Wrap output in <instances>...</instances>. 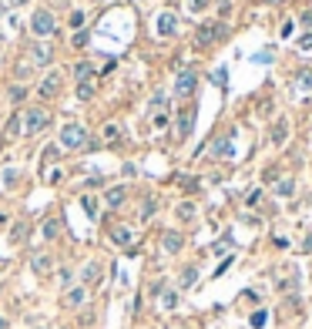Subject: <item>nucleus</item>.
Returning a JSON list of instances; mask_svg holds the SVG:
<instances>
[{"label": "nucleus", "instance_id": "1", "mask_svg": "<svg viewBox=\"0 0 312 329\" xmlns=\"http://www.w3.org/2000/svg\"><path fill=\"white\" fill-rule=\"evenodd\" d=\"M47 124H51V111H47V108H31V111L24 115V131H27V135L44 131Z\"/></svg>", "mask_w": 312, "mask_h": 329}, {"label": "nucleus", "instance_id": "2", "mask_svg": "<svg viewBox=\"0 0 312 329\" xmlns=\"http://www.w3.org/2000/svg\"><path fill=\"white\" fill-rule=\"evenodd\" d=\"M31 30H34L37 37H51V34L57 30L54 14H51V10H37L34 17H31Z\"/></svg>", "mask_w": 312, "mask_h": 329}, {"label": "nucleus", "instance_id": "3", "mask_svg": "<svg viewBox=\"0 0 312 329\" xmlns=\"http://www.w3.org/2000/svg\"><path fill=\"white\" fill-rule=\"evenodd\" d=\"M61 148H81V145H84V124H77V121H71V124H64V128H61Z\"/></svg>", "mask_w": 312, "mask_h": 329}, {"label": "nucleus", "instance_id": "4", "mask_svg": "<svg viewBox=\"0 0 312 329\" xmlns=\"http://www.w3.org/2000/svg\"><path fill=\"white\" fill-rule=\"evenodd\" d=\"M225 34H228V27H225V24H212V20H208V24H202V27H198L195 40L205 47V44H215V40H221Z\"/></svg>", "mask_w": 312, "mask_h": 329}, {"label": "nucleus", "instance_id": "5", "mask_svg": "<svg viewBox=\"0 0 312 329\" xmlns=\"http://www.w3.org/2000/svg\"><path fill=\"white\" fill-rule=\"evenodd\" d=\"M195 88H198L195 71H182V74L175 78V94H178V97H191V94H195Z\"/></svg>", "mask_w": 312, "mask_h": 329}, {"label": "nucleus", "instance_id": "6", "mask_svg": "<svg viewBox=\"0 0 312 329\" xmlns=\"http://www.w3.org/2000/svg\"><path fill=\"white\" fill-rule=\"evenodd\" d=\"M54 58V47L47 44V40H34V47H31V60H34L37 67H47Z\"/></svg>", "mask_w": 312, "mask_h": 329}, {"label": "nucleus", "instance_id": "7", "mask_svg": "<svg viewBox=\"0 0 312 329\" xmlns=\"http://www.w3.org/2000/svg\"><path fill=\"white\" fill-rule=\"evenodd\" d=\"M155 27H158L161 37H175V34H178V17H175L171 10H165V14H158V24H155Z\"/></svg>", "mask_w": 312, "mask_h": 329}, {"label": "nucleus", "instance_id": "8", "mask_svg": "<svg viewBox=\"0 0 312 329\" xmlns=\"http://www.w3.org/2000/svg\"><path fill=\"white\" fill-rule=\"evenodd\" d=\"M37 91H40V97H44V101H51V97H57L61 94V74H47V78L40 81V88H37Z\"/></svg>", "mask_w": 312, "mask_h": 329}, {"label": "nucleus", "instance_id": "9", "mask_svg": "<svg viewBox=\"0 0 312 329\" xmlns=\"http://www.w3.org/2000/svg\"><path fill=\"white\" fill-rule=\"evenodd\" d=\"M191 128H195V108H185L182 115H178V138H188Z\"/></svg>", "mask_w": 312, "mask_h": 329}, {"label": "nucleus", "instance_id": "10", "mask_svg": "<svg viewBox=\"0 0 312 329\" xmlns=\"http://www.w3.org/2000/svg\"><path fill=\"white\" fill-rule=\"evenodd\" d=\"M51 266H54V262H51V255H47V252H34L31 269H34L37 275H47V272H51Z\"/></svg>", "mask_w": 312, "mask_h": 329}, {"label": "nucleus", "instance_id": "11", "mask_svg": "<svg viewBox=\"0 0 312 329\" xmlns=\"http://www.w3.org/2000/svg\"><path fill=\"white\" fill-rule=\"evenodd\" d=\"M125 198H128V188H125V185H114V188H108V192H104V202H108L111 209L125 205Z\"/></svg>", "mask_w": 312, "mask_h": 329}, {"label": "nucleus", "instance_id": "12", "mask_svg": "<svg viewBox=\"0 0 312 329\" xmlns=\"http://www.w3.org/2000/svg\"><path fill=\"white\" fill-rule=\"evenodd\" d=\"M182 245H185V239H182L178 232H165V235H161V249H165L168 255H175Z\"/></svg>", "mask_w": 312, "mask_h": 329}, {"label": "nucleus", "instance_id": "13", "mask_svg": "<svg viewBox=\"0 0 312 329\" xmlns=\"http://www.w3.org/2000/svg\"><path fill=\"white\" fill-rule=\"evenodd\" d=\"M84 302H88V289H84V286H77V289H71L67 296H64V306H71V309L84 306Z\"/></svg>", "mask_w": 312, "mask_h": 329}, {"label": "nucleus", "instance_id": "14", "mask_svg": "<svg viewBox=\"0 0 312 329\" xmlns=\"http://www.w3.org/2000/svg\"><path fill=\"white\" fill-rule=\"evenodd\" d=\"M74 78H77V84H88V81L94 78V67L88 64V60H81V64H74Z\"/></svg>", "mask_w": 312, "mask_h": 329}, {"label": "nucleus", "instance_id": "15", "mask_svg": "<svg viewBox=\"0 0 312 329\" xmlns=\"http://www.w3.org/2000/svg\"><path fill=\"white\" fill-rule=\"evenodd\" d=\"M111 242H118V245H131V229H128V225H114V229H111Z\"/></svg>", "mask_w": 312, "mask_h": 329}, {"label": "nucleus", "instance_id": "16", "mask_svg": "<svg viewBox=\"0 0 312 329\" xmlns=\"http://www.w3.org/2000/svg\"><path fill=\"white\" fill-rule=\"evenodd\" d=\"M235 155V145H232V138H221L215 141V158H232Z\"/></svg>", "mask_w": 312, "mask_h": 329}, {"label": "nucleus", "instance_id": "17", "mask_svg": "<svg viewBox=\"0 0 312 329\" xmlns=\"http://www.w3.org/2000/svg\"><path fill=\"white\" fill-rule=\"evenodd\" d=\"M195 282H198V269H195V266H185V269H182V282H178V286H182V289H191Z\"/></svg>", "mask_w": 312, "mask_h": 329}, {"label": "nucleus", "instance_id": "18", "mask_svg": "<svg viewBox=\"0 0 312 329\" xmlns=\"http://www.w3.org/2000/svg\"><path fill=\"white\" fill-rule=\"evenodd\" d=\"M285 138H289V124H285V121H276V124H272V145H282Z\"/></svg>", "mask_w": 312, "mask_h": 329}, {"label": "nucleus", "instance_id": "19", "mask_svg": "<svg viewBox=\"0 0 312 329\" xmlns=\"http://www.w3.org/2000/svg\"><path fill=\"white\" fill-rule=\"evenodd\" d=\"M81 279H84V282H97V279H101V266H97V262H88L84 272H81Z\"/></svg>", "mask_w": 312, "mask_h": 329}, {"label": "nucleus", "instance_id": "20", "mask_svg": "<svg viewBox=\"0 0 312 329\" xmlns=\"http://www.w3.org/2000/svg\"><path fill=\"white\" fill-rule=\"evenodd\" d=\"M81 209L91 215V218H97V198H94V195H84V198H81Z\"/></svg>", "mask_w": 312, "mask_h": 329}, {"label": "nucleus", "instance_id": "21", "mask_svg": "<svg viewBox=\"0 0 312 329\" xmlns=\"http://www.w3.org/2000/svg\"><path fill=\"white\" fill-rule=\"evenodd\" d=\"M276 192L282 195V198H289V195L295 192V181L292 178H282V181H276Z\"/></svg>", "mask_w": 312, "mask_h": 329}, {"label": "nucleus", "instance_id": "22", "mask_svg": "<svg viewBox=\"0 0 312 329\" xmlns=\"http://www.w3.org/2000/svg\"><path fill=\"white\" fill-rule=\"evenodd\" d=\"M175 306H178V292L175 289L161 292V309H175Z\"/></svg>", "mask_w": 312, "mask_h": 329}, {"label": "nucleus", "instance_id": "23", "mask_svg": "<svg viewBox=\"0 0 312 329\" xmlns=\"http://www.w3.org/2000/svg\"><path fill=\"white\" fill-rule=\"evenodd\" d=\"M57 232H61V222H57V218H47V222H44V239H57Z\"/></svg>", "mask_w": 312, "mask_h": 329}, {"label": "nucleus", "instance_id": "24", "mask_svg": "<svg viewBox=\"0 0 312 329\" xmlns=\"http://www.w3.org/2000/svg\"><path fill=\"white\" fill-rule=\"evenodd\" d=\"M20 121H24V115H14V118H10V124H7V138H14V135H20V131H24V124H20Z\"/></svg>", "mask_w": 312, "mask_h": 329}, {"label": "nucleus", "instance_id": "25", "mask_svg": "<svg viewBox=\"0 0 312 329\" xmlns=\"http://www.w3.org/2000/svg\"><path fill=\"white\" fill-rule=\"evenodd\" d=\"M178 218H182V222H191V218H195V205H191V202H182V205H178Z\"/></svg>", "mask_w": 312, "mask_h": 329}, {"label": "nucleus", "instance_id": "26", "mask_svg": "<svg viewBox=\"0 0 312 329\" xmlns=\"http://www.w3.org/2000/svg\"><path fill=\"white\" fill-rule=\"evenodd\" d=\"M77 97H81V101L94 97V81H88V84H77Z\"/></svg>", "mask_w": 312, "mask_h": 329}, {"label": "nucleus", "instance_id": "27", "mask_svg": "<svg viewBox=\"0 0 312 329\" xmlns=\"http://www.w3.org/2000/svg\"><path fill=\"white\" fill-rule=\"evenodd\" d=\"M24 235H27V225H24V222H17V225H14V232H10V242L17 245V242H24Z\"/></svg>", "mask_w": 312, "mask_h": 329}, {"label": "nucleus", "instance_id": "28", "mask_svg": "<svg viewBox=\"0 0 312 329\" xmlns=\"http://www.w3.org/2000/svg\"><path fill=\"white\" fill-rule=\"evenodd\" d=\"M299 51H302V54H309L312 51V30H306V34L299 37Z\"/></svg>", "mask_w": 312, "mask_h": 329}, {"label": "nucleus", "instance_id": "29", "mask_svg": "<svg viewBox=\"0 0 312 329\" xmlns=\"http://www.w3.org/2000/svg\"><path fill=\"white\" fill-rule=\"evenodd\" d=\"M151 124H155V128L161 131V128L168 124V111H155V118H151Z\"/></svg>", "mask_w": 312, "mask_h": 329}, {"label": "nucleus", "instance_id": "30", "mask_svg": "<svg viewBox=\"0 0 312 329\" xmlns=\"http://www.w3.org/2000/svg\"><path fill=\"white\" fill-rule=\"evenodd\" d=\"M265 323H269V312H265V309H258L255 316H252V326H255V329H262Z\"/></svg>", "mask_w": 312, "mask_h": 329}, {"label": "nucleus", "instance_id": "31", "mask_svg": "<svg viewBox=\"0 0 312 329\" xmlns=\"http://www.w3.org/2000/svg\"><path fill=\"white\" fill-rule=\"evenodd\" d=\"M299 88H312V71H299Z\"/></svg>", "mask_w": 312, "mask_h": 329}, {"label": "nucleus", "instance_id": "32", "mask_svg": "<svg viewBox=\"0 0 312 329\" xmlns=\"http://www.w3.org/2000/svg\"><path fill=\"white\" fill-rule=\"evenodd\" d=\"M24 97H27V91H24V88H14V91H10V101H14V104H20V101H24Z\"/></svg>", "mask_w": 312, "mask_h": 329}, {"label": "nucleus", "instance_id": "33", "mask_svg": "<svg viewBox=\"0 0 312 329\" xmlns=\"http://www.w3.org/2000/svg\"><path fill=\"white\" fill-rule=\"evenodd\" d=\"M165 104H168V101H165V94H155V97H151V111H161Z\"/></svg>", "mask_w": 312, "mask_h": 329}, {"label": "nucleus", "instance_id": "34", "mask_svg": "<svg viewBox=\"0 0 312 329\" xmlns=\"http://www.w3.org/2000/svg\"><path fill=\"white\" fill-rule=\"evenodd\" d=\"M185 7H188V10H195V14H198V10H205V0H185Z\"/></svg>", "mask_w": 312, "mask_h": 329}, {"label": "nucleus", "instance_id": "35", "mask_svg": "<svg viewBox=\"0 0 312 329\" xmlns=\"http://www.w3.org/2000/svg\"><path fill=\"white\" fill-rule=\"evenodd\" d=\"M118 135H121V131H118V124H108V128H104V138H108V141H114Z\"/></svg>", "mask_w": 312, "mask_h": 329}, {"label": "nucleus", "instance_id": "36", "mask_svg": "<svg viewBox=\"0 0 312 329\" xmlns=\"http://www.w3.org/2000/svg\"><path fill=\"white\" fill-rule=\"evenodd\" d=\"M299 24H302V27H312V10H302V14H299Z\"/></svg>", "mask_w": 312, "mask_h": 329}, {"label": "nucleus", "instance_id": "37", "mask_svg": "<svg viewBox=\"0 0 312 329\" xmlns=\"http://www.w3.org/2000/svg\"><path fill=\"white\" fill-rule=\"evenodd\" d=\"M155 209H158V205H155V202L148 198V202H145V209H141V215H145V218H148V215H155Z\"/></svg>", "mask_w": 312, "mask_h": 329}, {"label": "nucleus", "instance_id": "38", "mask_svg": "<svg viewBox=\"0 0 312 329\" xmlns=\"http://www.w3.org/2000/svg\"><path fill=\"white\" fill-rule=\"evenodd\" d=\"M57 279H61V286H67V282H71V269H61L57 272Z\"/></svg>", "mask_w": 312, "mask_h": 329}, {"label": "nucleus", "instance_id": "39", "mask_svg": "<svg viewBox=\"0 0 312 329\" xmlns=\"http://www.w3.org/2000/svg\"><path fill=\"white\" fill-rule=\"evenodd\" d=\"M74 47H81V44H88V30H84V34H74V40H71Z\"/></svg>", "mask_w": 312, "mask_h": 329}, {"label": "nucleus", "instance_id": "40", "mask_svg": "<svg viewBox=\"0 0 312 329\" xmlns=\"http://www.w3.org/2000/svg\"><path fill=\"white\" fill-rule=\"evenodd\" d=\"M258 202H262V188H258V192H252V195H249V205H258Z\"/></svg>", "mask_w": 312, "mask_h": 329}, {"label": "nucleus", "instance_id": "41", "mask_svg": "<svg viewBox=\"0 0 312 329\" xmlns=\"http://www.w3.org/2000/svg\"><path fill=\"white\" fill-rule=\"evenodd\" d=\"M302 249H306V252H312V235H306V242H302Z\"/></svg>", "mask_w": 312, "mask_h": 329}, {"label": "nucleus", "instance_id": "42", "mask_svg": "<svg viewBox=\"0 0 312 329\" xmlns=\"http://www.w3.org/2000/svg\"><path fill=\"white\" fill-rule=\"evenodd\" d=\"M10 3H14V7H20V3H27V0H10Z\"/></svg>", "mask_w": 312, "mask_h": 329}, {"label": "nucleus", "instance_id": "43", "mask_svg": "<svg viewBox=\"0 0 312 329\" xmlns=\"http://www.w3.org/2000/svg\"><path fill=\"white\" fill-rule=\"evenodd\" d=\"M0 329H7V323H3V319H0Z\"/></svg>", "mask_w": 312, "mask_h": 329}]
</instances>
